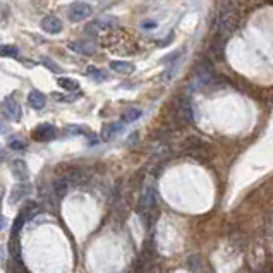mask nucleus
Here are the masks:
<instances>
[{
	"label": "nucleus",
	"instance_id": "5",
	"mask_svg": "<svg viewBox=\"0 0 273 273\" xmlns=\"http://www.w3.org/2000/svg\"><path fill=\"white\" fill-rule=\"evenodd\" d=\"M157 206V193L153 187H146L139 200V213H150L151 210H155Z\"/></svg>",
	"mask_w": 273,
	"mask_h": 273
},
{
	"label": "nucleus",
	"instance_id": "7",
	"mask_svg": "<svg viewBox=\"0 0 273 273\" xmlns=\"http://www.w3.org/2000/svg\"><path fill=\"white\" fill-rule=\"evenodd\" d=\"M64 24L57 16H46V18L42 19V29L48 35H59L62 31Z\"/></svg>",
	"mask_w": 273,
	"mask_h": 273
},
{
	"label": "nucleus",
	"instance_id": "13",
	"mask_svg": "<svg viewBox=\"0 0 273 273\" xmlns=\"http://www.w3.org/2000/svg\"><path fill=\"white\" fill-rule=\"evenodd\" d=\"M69 186H70V182L69 179L66 177H59L53 181V193H55L57 198H64L67 194V191H69Z\"/></svg>",
	"mask_w": 273,
	"mask_h": 273
},
{
	"label": "nucleus",
	"instance_id": "9",
	"mask_svg": "<svg viewBox=\"0 0 273 273\" xmlns=\"http://www.w3.org/2000/svg\"><path fill=\"white\" fill-rule=\"evenodd\" d=\"M11 172H12V175H14L18 181H28V177H29V168H28V165H26V161L24 160H21V158H16L14 161L11 163Z\"/></svg>",
	"mask_w": 273,
	"mask_h": 273
},
{
	"label": "nucleus",
	"instance_id": "6",
	"mask_svg": "<svg viewBox=\"0 0 273 273\" xmlns=\"http://www.w3.org/2000/svg\"><path fill=\"white\" fill-rule=\"evenodd\" d=\"M29 193H31V186H29L28 182H26V181L19 182V184H16V186L12 187L11 193H9V203H11V205L19 203V201L24 200V198L28 196Z\"/></svg>",
	"mask_w": 273,
	"mask_h": 273
},
{
	"label": "nucleus",
	"instance_id": "3",
	"mask_svg": "<svg viewBox=\"0 0 273 273\" xmlns=\"http://www.w3.org/2000/svg\"><path fill=\"white\" fill-rule=\"evenodd\" d=\"M91 12H93V9H91L90 4H86V2H74L69 7V11H67V16H69V21L79 23L90 18Z\"/></svg>",
	"mask_w": 273,
	"mask_h": 273
},
{
	"label": "nucleus",
	"instance_id": "25",
	"mask_svg": "<svg viewBox=\"0 0 273 273\" xmlns=\"http://www.w3.org/2000/svg\"><path fill=\"white\" fill-rule=\"evenodd\" d=\"M5 158H7V151H5L4 148H0V163L5 161Z\"/></svg>",
	"mask_w": 273,
	"mask_h": 273
},
{
	"label": "nucleus",
	"instance_id": "8",
	"mask_svg": "<svg viewBox=\"0 0 273 273\" xmlns=\"http://www.w3.org/2000/svg\"><path fill=\"white\" fill-rule=\"evenodd\" d=\"M69 48L76 53H83V55H93L96 50V45L90 40H77V42H70Z\"/></svg>",
	"mask_w": 273,
	"mask_h": 273
},
{
	"label": "nucleus",
	"instance_id": "20",
	"mask_svg": "<svg viewBox=\"0 0 273 273\" xmlns=\"http://www.w3.org/2000/svg\"><path fill=\"white\" fill-rule=\"evenodd\" d=\"M42 62H43V66L46 67V69H50L52 72H55V74H59V72H62V69H60V66H57L55 62H53L52 59H42Z\"/></svg>",
	"mask_w": 273,
	"mask_h": 273
},
{
	"label": "nucleus",
	"instance_id": "26",
	"mask_svg": "<svg viewBox=\"0 0 273 273\" xmlns=\"http://www.w3.org/2000/svg\"><path fill=\"white\" fill-rule=\"evenodd\" d=\"M2 227H4V218H2V213H0V230H2Z\"/></svg>",
	"mask_w": 273,
	"mask_h": 273
},
{
	"label": "nucleus",
	"instance_id": "16",
	"mask_svg": "<svg viewBox=\"0 0 273 273\" xmlns=\"http://www.w3.org/2000/svg\"><path fill=\"white\" fill-rule=\"evenodd\" d=\"M57 84H59L60 88H64V91L79 90V83L74 81V79H70V77H59V79H57Z\"/></svg>",
	"mask_w": 273,
	"mask_h": 273
},
{
	"label": "nucleus",
	"instance_id": "17",
	"mask_svg": "<svg viewBox=\"0 0 273 273\" xmlns=\"http://www.w3.org/2000/svg\"><path fill=\"white\" fill-rule=\"evenodd\" d=\"M110 18H105V19H96V21H93L91 23L90 26H88V31H91V29H93V31H95V29H107V28H110V26H114L115 24V19H114L112 23H107L109 21Z\"/></svg>",
	"mask_w": 273,
	"mask_h": 273
},
{
	"label": "nucleus",
	"instance_id": "12",
	"mask_svg": "<svg viewBox=\"0 0 273 273\" xmlns=\"http://www.w3.org/2000/svg\"><path fill=\"white\" fill-rule=\"evenodd\" d=\"M177 112L182 119L186 120V122H191L193 120V105L187 98H181L177 103Z\"/></svg>",
	"mask_w": 273,
	"mask_h": 273
},
{
	"label": "nucleus",
	"instance_id": "18",
	"mask_svg": "<svg viewBox=\"0 0 273 273\" xmlns=\"http://www.w3.org/2000/svg\"><path fill=\"white\" fill-rule=\"evenodd\" d=\"M141 115H143V110L141 109H127L126 112L122 114V119H124V122H136Z\"/></svg>",
	"mask_w": 273,
	"mask_h": 273
},
{
	"label": "nucleus",
	"instance_id": "24",
	"mask_svg": "<svg viewBox=\"0 0 273 273\" xmlns=\"http://www.w3.org/2000/svg\"><path fill=\"white\" fill-rule=\"evenodd\" d=\"M5 133H7V124L0 119V136H2V134H5Z\"/></svg>",
	"mask_w": 273,
	"mask_h": 273
},
{
	"label": "nucleus",
	"instance_id": "15",
	"mask_svg": "<svg viewBox=\"0 0 273 273\" xmlns=\"http://www.w3.org/2000/svg\"><path fill=\"white\" fill-rule=\"evenodd\" d=\"M9 252H11V256L16 259V263H19V265H21L23 256H21V244H19L18 237H12V242L9 244Z\"/></svg>",
	"mask_w": 273,
	"mask_h": 273
},
{
	"label": "nucleus",
	"instance_id": "11",
	"mask_svg": "<svg viewBox=\"0 0 273 273\" xmlns=\"http://www.w3.org/2000/svg\"><path fill=\"white\" fill-rule=\"evenodd\" d=\"M28 103H29V107H31V109L42 110L43 107L46 105V96L43 95L42 91L33 90V91H29V95H28Z\"/></svg>",
	"mask_w": 273,
	"mask_h": 273
},
{
	"label": "nucleus",
	"instance_id": "21",
	"mask_svg": "<svg viewBox=\"0 0 273 273\" xmlns=\"http://www.w3.org/2000/svg\"><path fill=\"white\" fill-rule=\"evenodd\" d=\"M86 72L90 74V76H93L95 79H98V81H102V79H105V72L103 70H100V69H96V67H88L86 69Z\"/></svg>",
	"mask_w": 273,
	"mask_h": 273
},
{
	"label": "nucleus",
	"instance_id": "22",
	"mask_svg": "<svg viewBox=\"0 0 273 273\" xmlns=\"http://www.w3.org/2000/svg\"><path fill=\"white\" fill-rule=\"evenodd\" d=\"M9 148H11V150H24L26 143L23 139H11L9 141Z\"/></svg>",
	"mask_w": 273,
	"mask_h": 273
},
{
	"label": "nucleus",
	"instance_id": "4",
	"mask_svg": "<svg viewBox=\"0 0 273 273\" xmlns=\"http://www.w3.org/2000/svg\"><path fill=\"white\" fill-rule=\"evenodd\" d=\"M57 137V127L52 124H38V126L33 129V139L40 141V143H46V141H52Z\"/></svg>",
	"mask_w": 273,
	"mask_h": 273
},
{
	"label": "nucleus",
	"instance_id": "23",
	"mask_svg": "<svg viewBox=\"0 0 273 273\" xmlns=\"http://www.w3.org/2000/svg\"><path fill=\"white\" fill-rule=\"evenodd\" d=\"M55 100H60V102H72L76 96H64V95H53Z\"/></svg>",
	"mask_w": 273,
	"mask_h": 273
},
{
	"label": "nucleus",
	"instance_id": "1",
	"mask_svg": "<svg viewBox=\"0 0 273 273\" xmlns=\"http://www.w3.org/2000/svg\"><path fill=\"white\" fill-rule=\"evenodd\" d=\"M36 210H38V208H36L35 203H28L21 211H19V215L16 217L14 224H12V237H18L19 232H21L23 227L26 225V222L33 217V213H35Z\"/></svg>",
	"mask_w": 273,
	"mask_h": 273
},
{
	"label": "nucleus",
	"instance_id": "10",
	"mask_svg": "<svg viewBox=\"0 0 273 273\" xmlns=\"http://www.w3.org/2000/svg\"><path fill=\"white\" fill-rule=\"evenodd\" d=\"M124 129V124L122 122H112V124H107L105 127L102 129V139L103 141H112L114 137H117Z\"/></svg>",
	"mask_w": 273,
	"mask_h": 273
},
{
	"label": "nucleus",
	"instance_id": "14",
	"mask_svg": "<svg viewBox=\"0 0 273 273\" xmlns=\"http://www.w3.org/2000/svg\"><path fill=\"white\" fill-rule=\"evenodd\" d=\"M110 67H112V70H115L119 74L134 72V66L131 62H126V60H114V62H110Z\"/></svg>",
	"mask_w": 273,
	"mask_h": 273
},
{
	"label": "nucleus",
	"instance_id": "2",
	"mask_svg": "<svg viewBox=\"0 0 273 273\" xmlns=\"http://www.w3.org/2000/svg\"><path fill=\"white\" fill-rule=\"evenodd\" d=\"M0 114L9 120L18 122L21 119V105L14 100V96H7L4 102L0 103Z\"/></svg>",
	"mask_w": 273,
	"mask_h": 273
},
{
	"label": "nucleus",
	"instance_id": "19",
	"mask_svg": "<svg viewBox=\"0 0 273 273\" xmlns=\"http://www.w3.org/2000/svg\"><path fill=\"white\" fill-rule=\"evenodd\" d=\"M19 55V48L16 45H0V57H11L16 59Z\"/></svg>",
	"mask_w": 273,
	"mask_h": 273
}]
</instances>
